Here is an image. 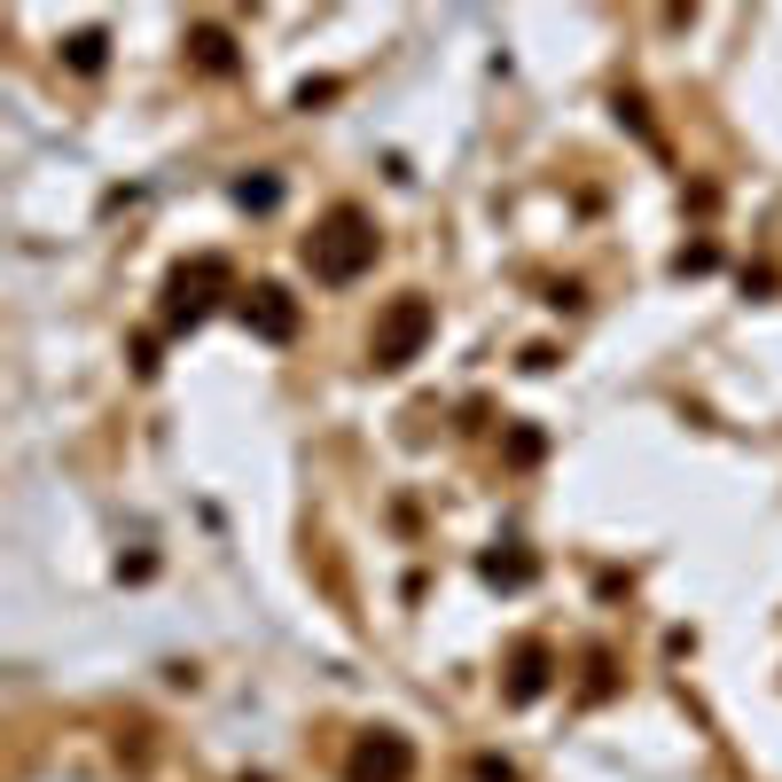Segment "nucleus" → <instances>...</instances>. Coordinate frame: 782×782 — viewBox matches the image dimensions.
<instances>
[{"label":"nucleus","mask_w":782,"mask_h":782,"mask_svg":"<svg viewBox=\"0 0 782 782\" xmlns=\"http://www.w3.org/2000/svg\"><path fill=\"white\" fill-rule=\"evenodd\" d=\"M243 321L267 336V344H290V336H298V298H290L282 282H258V290L243 298Z\"/></svg>","instance_id":"3"},{"label":"nucleus","mask_w":782,"mask_h":782,"mask_svg":"<svg viewBox=\"0 0 782 782\" xmlns=\"http://www.w3.org/2000/svg\"><path fill=\"white\" fill-rule=\"evenodd\" d=\"M235 196H243V204H250V212H275V196H282V181H243V189H235Z\"/></svg>","instance_id":"7"},{"label":"nucleus","mask_w":782,"mask_h":782,"mask_svg":"<svg viewBox=\"0 0 782 782\" xmlns=\"http://www.w3.org/2000/svg\"><path fill=\"white\" fill-rule=\"evenodd\" d=\"M103 47H110L103 32H78V40H71V63H78V71H103Z\"/></svg>","instance_id":"6"},{"label":"nucleus","mask_w":782,"mask_h":782,"mask_svg":"<svg viewBox=\"0 0 782 782\" xmlns=\"http://www.w3.org/2000/svg\"><path fill=\"white\" fill-rule=\"evenodd\" d=\"M430 298H399L384 321H376V368H407L415 353H422V336H430Z\"/></svg>","instance_id":"2"},{"label":"nucleus","mask_w":782,"mask_h":782,"mask_svg":"<svg viewBox=\"0 0 782 782\" xmlns=\"http://www.w3.org/2000/svg\"><path fill=\"white\" fill-rule=\"evenodd\" d=\"M407 743L399 736H376V743H361V759H353V782H407Z\"/></svg>","instance_id":"5"},{"label":"nucleus","mask_w":782,"mask_h":782,"mask_svg":"<svg viewBox=\"0 0 782 782\" xmlns=\"http://www.w3.org/2000/svg\"><path fill=\"white\" fill-rule=\"evenodd\" d=\"M196 47H204V63H212V71H227V40H219V32H196Z\"/></svg>","instance_id":"8"},{"label":"nucleus","mask_w":782,"mask_h":782,"mask_svg":"<svg viewBox=\"0 0 782 782\" xmlns=\"http://www.w3.org/2000/svg\"><path fill=\"white\" fill-rule=\"evenodd\" d=\"M306 267L313 282H361L376 267V219L361 204H336L313 235H306Z\"/></svg>","instance_id":"1"},{"label":"nucleus","mask_w":782,"mask_h":782,"mask_svg":"<svg viewBox=\"0 0 782 782\" xmlns=\"http://www.w3.org/2000/svg\"><path fill=\"white\" fill-rule=\"evenodd\" d=\"M204 290H227V258H196V267L172 275V321H196L204 313Z\"/></svg>","instance_id":"4"}]
</instances>
